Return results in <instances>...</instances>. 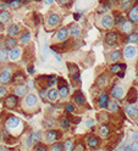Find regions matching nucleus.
Masks as SVG:
<instances>
[{
  "label": "nucleus",
  "mask_w": 138,
  "mask_h": 151,
  "mask_svg": "<svg viewBox=\"0 0 138 151\" xmlns=\"http://www.w3.org/2000/svg\"><path fill=\"white\" fill-rule=\"evenodd\" d=\"M22 5V0H10L9 1V6L11 9H18Z\"/></svg>",
  "instance_id": "38"
},
{
  "label": "nucleus",
  "mask_w": 138,
  "mask_h": 151,
  "mask_svg": "<svg viewBox=\"0 0 138 151\" xmlns=\"http://www.w3.org/2000/svg\"><path fill=\"white\" fill-rule=\"evenodd\" d=\"M6 95V89L4 87H0V98H4Z\"/></svg>",
  "instance_id": "49"
},
{
  "label": "nucleus",
  "mask_w": 138,
  "mask_h": 151,
  "mask_svg": "<svg viewBox=\"0 0 138 151\" xmlns=\"http://www.w3.org/2000/svg\"><path fill=\"white\" fill-rule=\"evenodd\" d=\"M136 82H137V84H138V74H137V77H136Z\"/></svg>",
  "instance_id": "61"
},
{
  "label": "nucleus",
  "mask_w": 138,
  "mask_h": 151,
  "mask_svg": "<svg viewBox=\"0 0 138 151\" xmlns=\"http://www.w3.org/2000/svg\"><path fill=\"white\" fill-rule=\"evenodd\" d=\"M111 95H113V98L116 99V100L124 98V89H122V87L115 86V87L111 89Z\"/></svg>",
  "instance_id": "12"
},
{
  "label": "nucleus",
  "mask_w": 138,
  "mask_h": 151,
  "mask_svg": "<svg viewBox=\"0 0 138 151\" xmlns=\"http://www.w3.org/2000/svg\"><path fill=\"white\" fill-rule=\"evenodd\" d=\"M118 42V35L117 33L115 32H109L106 35H105V43L109 45V46H115Z\"/></svg>",
  "instance_id": "4"
},
{
  "label": "nucleus",
  "mask_w": 138,
  "mask_h": 151,
  "mask_svg": "<svg viewBox=\"0 0 138 151\" xmlns=\"http://www.w3.org/2000/svg\"><path fill=\"white\" fill-rule=\"evenodd\" d=\"M60 127L62 129H69L70 128V119L69 118H62L60 122Z\"/></svg>",
  "instance_id": "42"
},
{
  "label": "nucleus",
  "mask_w": 138,
  "mask_h": 151,
  "mask_svg": "<svg viewBox=\"0 0 138 151\" xmlns=\"http://www.w3.org/2000/svg\"><path fill=\"white\" fill-rule=\"evenodd\" d=\"M22 3H23V4H28V3H31V0H23Z\"/></svg>",
  "instance_id": "58"
},
{
  "label": "nucleus",
  "mask_w": 138,
  "mask_h": 151,
  "mask_svg": "<svg viewBox=\"0 0 138 151\" xmlns=\"http://www.w3.org/2000/svg\"><path fill=\"white\" fill-rule=\"evenodd\" d=\"M99 134H100V137H102V138H108L109 134H110L109 127L106 124H102V126H100V128H99Z\"/></svg>",
  "instance_id": "31"
},
{
  "label": "nucleus",
  "mask_w": 138,
  "mask_h": 151,
  "mask_svg": "<svg viewBox=\"0 0 138 151\" xmlns=\"http://www.w3.org/2000/svg\"><path fill=\"white\" fill-rule=\"evenodd\" d=\"M58 81H59V79H58L56 76H49V77L47 78V83H48V86H49L50 88H53V87L56 86Z\"/></svg>",
  "instance_id": "34"
},
{
  "label": "nucleus",
  "mask_w": 138,
  "mask_h": 151,
  "mask_svg": "<svg viewBox=\"0 0 138 151\" xmlns=\"http://www.w3.org/2000/svg\"><path fill=\"white\" fill-rule=\"evenodd\" d=\"M125 111H126V113L130 117H132V118H136L137 116H138V110H137V107L136 106H133L132 104H130V105H127L126 107H125Z\"/></svg>",
  "instance_id": "18"
},
{
  "label": "nucleus",
  "mask_w": 138,
  "mask_h": 151,
  "mask_svg": "<svg viewBox=\"0 0 138 151\" xmlns=\"http://www.w3.org/2000/svg\"><path fill=\"white\" fill-rule=\"evenodd\" d=\"M78 146H79V147H77V150H76V151H83V145H81V144H79Z\"/></svg>",
  "instance_id": "56"
},
{
  "label": "nucleus",
  "mask_w": 138,
  "mask_h": 151,
  "mask_svg": "<svg viewBox=\"0 0 138 151\" xmlns=\"http://www.w3.org/2000/svg\"><path fill=\"white\" fill-rule=\"evenodd\" d=\"M131 150H132V151H138V141H134V143H132Z\"/></svg>",
  "instance_id": "48"
},
{
  "label": "nucleus",
  "mask_w": 138,
  "mask_h": 151,
  "mask_svg": "<svg viewBox=\"0 0 138 151\" xmlns=\"http://www.w3.org/2000/svg\"><path fill=\"white\" fill-rule=\"evenodd\" d=\"M7 34H9V37H15V35H17L18 33H20V27H18L17 24H10L9 26V28H7Z\"/></svg>",
  "instance_id": "23"
},
{
  "label": "nucleus",
  "mask_w": 138,
  "mask_h": 151,
  "mask_svg": "<svg viewBox=\"0 0 138 151\" xmlns=\"http://www.w3.org/2000/svg\"><path fill=\"white\" fill-rule=\"evenodd\" d=\"M21 56V48L20 46H16V48H14L12 50H10V54H9V58H10V60L12 61H16L20 59Z\"/></svg>",
  "instance_id": "21"
},
{
  "label": "nucleus",
  "mask_w": 138,
  "mask_h": 151,
  "mask_svg": "<svg viewBox=\"0 0 138 151\" xmlns=\"http://www.w3.org/2000/svg\"><path fill=\"white\" fill-rule=\"evenodd\" d=\"M136 54H137V49L134 48V46H132V45H127L126 48L124 49V55H125L126 59H132V58H134Z\"/></svg>",
  "instance_id": "9"
},
{
  "label": "nucleus",
  "mask_w": 138,
  "mask_h": 151,
  "mask_svg": "<svg viewBox=\"0 0 138 151\" xmlns=\"http://www.w3.org/2000/svg\"><path fill=\"white\" fill-rule=\"evenodd\" d=\"M97 151H105V150H97Z\"/></svg>",
  "instance_id": "62"
},
{
  "label": "nucleus",
  "mask_w": 138,
  "mask_h": 151,
  "mask_svg": "<svg viewBox=\"0 0 138 151\" xmlns=\"http://www.w3.org/2000/svg\"><path fill=\"white\" fill-rule=\"evenodd\" d=\"M37 101H38V98H37L33 93L28 94V95L26 96V99H25V104H26L27 106H30V107L35 106L37 105Z\"/></svg>",
  "instance_id": "11"
},
{
  "label": "nucleus",
  "mask_w": 138,
  "mask_h": 151,
  "mask_svg": "<svg viewBox=\"0 0 138 151\" xmlns=\"http://www.w3.org/2000/svg\"><path fill=\"white\" fill-rule=\"evenodd\" d=\"M87 144H88V146L89 147H92V149H95V147H98V145H99V139L97 138V137H89L88 139H87Z\"/></svg>",
  "instance_id": "28"
},
{
  "label": "nucleus",
  "mask_w": 138,
  "mask_h": 151,
  "mask_svg": "<svg viewBox=\"0 0 138 151\" xmlns=\"http://www.w3.org/2000/svg\"><path fill=\"white\" fill-rule=\"evenodd\" d=\"M128 102H131V104H133L136 100H137V93H136V90L134 89H131L130 90V93H128Z\"/></svg>",
  "instance_id": "36"
},
{
  "label": "nucleus",
  "mask_w": 138,
  "mask_h": 151,
  "mask_svg": "<svg viewBox=\"0 0 138 151\" xmlns=\"http://www.w3.org/2000/svg\"><path fill=\"white\" fill-rule=\"evenodd\" d=\"M61 21V18L58 14H50L47 18V23L49 27H56Z\"/></svg>",
  "instance_id": "6"
},
{
  "label": "nucleus",
  "mask_w": 138,
  "mask_h": 151,
  "mask_svg": "<svg viewBox=\"0 0 138 151\" xmlns=\"http://www.w3.org/2000/svg\"><path fill=\"white\" fill-rule=\"evenodd\" d=\"M78 18H79V15L78 14H75V20H78Z\"/></svg>",
  "instance_id": "59"
},
{
  "label": "nucleus",
  "mask_w": 138,
  "mask_h": 151,
  "mask_svg": "<svg viewBox=\"0 0 138 151\" xmlns=\"http://www.w3.org/2000/svg\"><path fill=\"white\" fill-rule=\"evenodd\" d=\"M73 101H75L76 105L82 106V105H85L86 98H85V95L81 91H77V93H75V95H73Z\"/></svg>",
  "instance_id": "15"
},
{
  "label": "nucleus",
  "mask_w": 138,
  "mask_h": 151,
  "mask_svg": "<svg viewBox=\"0 0 138 151\" xmlns=\"http://www.w3.org/2000/svg\"><path fill=\"white\" fill-rule=\"evenodd\" d=\"M134 29V27H133V22L130 21V20H126V22L121 26V31L124 33H128V34H131Z\"/></svg>",
  "instance_id": "16"
},
{
  "label": "nucleus",
  "mask_w": 138,
  "mask_h": 151,
  "mask_svg": "<svg viewBox=\"0 0 138 151\" xmlns=\"http://www.w3.org/2000/svg\"><path fill=\"white\" fill-rule=\"evenodd\" d=\"M70 34L73 37H78L81 34V27L78 24H72L70 28Z\"/></svg>",
  "instance_id": "32"
},
{
  "label": "nucleus",
  "mask_w": 138,
  "mask_h": 151,
  "mask_svg": "<svg viewBox=\"0 0 138 151\" xmlns=\"http://www.w3.org/2000/svg\"><path fill=\"white\" fill-rule=\"evenodd\" d=\"M54 54H55V58H56V60L60 62V61H61V56H60L59 54H56V52H54Z\"/></svg>",
  "instance_id": "54"
},
{
  "label": "nucleus",
  "mask_w": 138,
  "mask_h": 151,
  "mask_svg": "<svg viewBox=\"0 0 138 151\" xmlns=\"http://www.w3.org/2000/svg\"><path fill=\"white\" fill-rule=\"evenodd\" d=\"M15 94L17 96H23L27 94V87L23 86V84H20V86H17L15 88Z\"/></svg>",
  "instance_id": "29"
},
{
  "label": "nucleus",
  "mask_w": 138,
  "mask_h": 151,
  "mask_svg": "<svg viewBox=\"0 0 138 151\" xmlns=\"http://www.w3.org/2000/svg\"><path fill=\"white\" fill-rule=\"evenodd\" d=\"M58 138H59V132L54 130V129L49 130L48 133L45 134V139H47V141H48V143H54V141L56 140Z\"/></svg>",
  "instance_id": "20"
},
{
  "label": "nucleus",
  "mask_w": 138,
  "mask_h": 151,
  "mask_svg": "<svg viewBox=\"0 0 138 151\" xmlns=\"http://www.w3.org/2000/svg\"><path fill=\"white\" fill-rule=\"evenodd\" d=\"M9 54L10 52H7V49H0V61H6Z\"/></svg>",
  "instance_id": "41"
},
{
  "label": "nucleus",
  "mask_w": 138,
  "mask_h": 151,
  "mask_svg": "<svg viewBox=\"0 0 138 151\" xmlns=\"http://www.w3.org/2000/svg\"><path fill=\"white\" fill-rule=\"evenodd\" d=\"M35 1H40V0H35Z\"/></svg>",
  "instance_id": "64"
},
{
  "label": "nucleus",
  "mask_w": 138,
  "mask_h": 151,
  "mask_svg": "<svg viewBox=\"0 0 138 151\" xmlns=\"http://www.w3.org/2000/svg\"><path fill=\"white\" fill-rule=\"evenodd\" d=\"M109 104H110V101H109V95L108 94L106 93L100 94V96L98 99V105L102 109H106L109 106Z\"/></svg>",
  "instance_id": "8"
},
{
  "label": "nucleus",
  "mask_w": 138,
  "mask_h": 151,
  "mask_svg": "<svg viewBox=\"0 0 138 151\" xmlns=\"http://www.w3.org/2000/svg\"><path fill=\"white\" fill-rule=\"evenodd\" d=\"M132 3L133 0H121V7L124 10H128V9L132 7Z\"/></svg>",
  "instance_id": "37"
},
{
  "label": "nucleus",
  "mask_w": 138,
  "mask_h": 151,
  "mask_svg": "<svg viewBox=\"0 0 138 151\" xmlns=\"http://www.w3.org/2000/svg\"><path fill=\"white\" fill-rule=\"evenodd\" d=\"M10 20H11V15L9 14L7 11H5V10L0 11V22H1L3 24L9 23V22H10Z\"/></svg>",
  "instance_id": "24"
},
{
  "label": "nucleus",
  "mask_w": 138,
  "mask_h": 151,
  "mask_svg": "<svg viewBox=\"0 0 138 151\" xmlns=\"http://www.w3.org/2000/svg\"><path fill=\"white\" fill-rule=\"evenodd\" d=\"M44 3L47 4V5H51L54 3V0H44Z\"/></svg>",
  "instance_id": "53"
},
{
  "label": "nucleus",
  "mask_w": 138,
  "mask_h": 151,
  "mask_svg": "<svg viewBox=\"0 0 138 151\" xmlns=\"http://www.w3.org/2000/svg\"><path fill=\"white\" fill-rule=\"evenodd\" d=\"M17 104H18V98H17L16 94H15V95H14V94H12V95H9L4 100V105H5L6 109H14V107H16Z\"/></svg>",
  "instance_id": "2"
},
{
  "label": "nucleus",
  "mask_w": 138,
  "mask_h": 151,
  "mask_svg": "<svg viewBox=\"0 0 138 151\" xmlns=\"http://www.w3.org/2000/svg\"><path fill=\"white\" fill-rule=\"evenodd\" d=\"M65 110H66V112H69V113H72L73 111H75V106H73L72 104H67V105L65 106Z\"/></svg>",
  "instance_id": "46"
},
{
  "label": "nucleus",
  "mask_w": 138,
  "mask_h": 151,
  "mask_svg": "<svg viewBox=\"0 0 138 151\" xmlns=\"http://www.w3.org/2000/svg\"><path fill=\"white\" fill-rule=\"evenodd\" d=\"M3 29H4V28H3V23H1V22H0V32H1Z\"/></svg>",
  "instance_id": "60"
},
{
  "label": "nucleus",
  "mask_w": 138,
  "mask_h": 151,
  "mask_svg": "<svg viewBox=\"0 0 138 151\" xmlns=\"http://www.w3.org/2000/svg\"><path fill=\"white\" fill-rule=\"evenodd\" d=\"M64 149H65V151H73V143L71 140H66L64 143Z\"/></svg>",
  "instance_id": "43"
},
{
  "label": "nucleus",
  "mask_w": 138,
  "mask_h": 151,
  "mask_svg": "<svg viewBox=\"0 0 138 151\" xmlns=\"http://www.w3.org/2000/svg\"><path fill=\"white\" fill-rule=\"evenodd\" d=\"M67 67H69L71 79L75 83H78L79 82V70H78V67L75 63H67Z\"/></svg>",
  "instance_id": "1"
},
{
  "label": "nucleus",
  "mask_w": 138,
  "mask_h": 151,
  "mask_svg": "<svg viewBox=\"0 0 138 151\" xmlns=\"http://www.w3.org/2000/svg\"><path fill=\"white\" fill-rule=\"evenodd\" d=\"M12 79H14V83H15V84H17V86H20V84H23V83H25L26 77L23 76V73L18 72V73H16V74L14 76Z\"/></svg>",
  "instance_id": "27"
},
{
  "label": "nucleus",
  "mask_w": 138,
  "mask_h": 151,
  "mask_svg": "<svg viewBox=\"0 0 138 151\" xmlns=\"http://www.w3.org/2000/svg\"><path fill=\"white\" fill-rule=\"evenodd\" d=\"M109 59H110V61L111 62H117L118 60L121 59V52L118 51V50H115V51H111L109 54Z\"/></svg>",
  "instance_id": "30"
},
{
  "label": "nucleus",
  "mask_w": 138,
  "mask_h": 151,
  "mask_svg": "<svg viewBox=\"0 0 138 151\" xmlns=\"http://www.w3.org/2000/svg\"><path fill=\"white\" fill-rule=\"evenodd\" d=\"M43 124L45 128H53L55 126V119L53 118H45L44 122H43Z\"/></svg>",
  "instance_id": "39"
},
{
  "label": "nucleus",
  "mask_w": 138,
  "mask_h": 151,
  "mask_svg": "<svg viewBox=\"0 0 138 151\" xmlns=\"http://www.w3.org/2000/svg\"><path fill=\"white\" fill-rule=\"evenodd\" d=\"M35 151H48V149H47V146H44V145H39L38 147H37Z\"/></svg>",
  "instance_id": "50"
},
{
  "label": "nucleus",
  "mask_w": 138,
  "mask_h": 151,
  "mask_svg": "<svg viewBox=\"0 0 138 151\" xmlns=\"http://www.w3.org/2000/svg\"><path fill=\"white\" fill-rule=\"evenodd\" d=\"M0 151H7L6 147H3V146H0Z\"/></svg>",
  "instance_id": "57"
},
{
  "label": "nucleus",
  "mask_w": 138,
  "mask_h": 151,
  "mask_svg": "<svg viewBox=\"0 0 138 151\" xmlns=\"http://www.w3.org/2000/svg\"><path fill=\"white\" fill-rule=\"evenodd\" d=\"M31 40V34L30 32H23L20 37V43L21 44H27V43H30Z\"/></svg>",
  "instance_id": "33"
},
{
  "label": "nucleus",
  "mask_w": 138,
  "mask_h": 151,
  "mask_svg": "<svg viewBox=\"0 0 138 151\" xmlns=\"http://www.w3.org/2000/svg\"><path fill=\"white\" fill-rule=\"evenodd\" d=\"M93 124H94V121H93V119H89V121H87V123H86V126H87V127H92Z\"/></svg>",
  "instance_id": "52"
},
{
  "label": "nucleus",
  "mask_w": 138,
  "mask_h": 151,
  "mask_svg": "<svg viewBox=\"0 0 138 151\" xmlns=\"http://www.w3.org/2000/svg\"><path fill=\"white\" fill-rule=\"evenodd\" d=\"M67 37H69V29L66 27H62L61 29H59L58 33H56V39L59 42H66Z\"/></svg>",
  "instance_id": "10"
},
{
  "label": "nucleus",
  "mask_w": 138,
  "mask_h": 151,
  "mask_svg": "<svg viewBox=\"0 0 138 151\" xmlns=\"http://www.w3.org/2000/svg\"><path fill=\"white\" fill-rule=\"evenodd\" d=\"M125 22H126V20H125V17H124L122 15H117V16L115 17V24H116V26L121 27Z\"/></svg>",
  "instance_id": "40"
},
{
  "label": "nucleus",
  "mask_w": 138,
  "mask_h": 151,
  "mask_svg": "<svg viewBox=\"0 0 138 151\" xmlns=\"http://www.w3.org/2000/svg\"><path fill=\"white\" fill-rule=\"evenodd\" d=\"M5 124L7 128H16L18 124H20V119H18V117H16V116H10L6 119Z\"/></svg>",
  "instance_id": "14"
},
{
  "label": "nucleus",
  "mask_w": 138,
  "mask_h": 151,
  "mask_svg": "<svg viewBox=\"0 0 138 151\" xmlns=\"http://www.w3.org/2000/svg\"><path fill=\"white\" fill-rule=\"evenodd\" d=\"M0 140H1V134H0Z\"/></svg>",
  "instance_id": "63"
},
{
  "label": "nucleus",
  "mask_w": 138,
  "mask_h": 151,
  "mask_svg": "<svg viewBox=\"0 0 138 151\" xmlns=\"http://www.w3.org/2000/svg\"><path fill=\"white\" fill-rule=\"evenodd\" d=\"M127 43H131V44H134V43H138V34L137 33H131L128 34L127 37Z\"/></svg>",
  "instance_id": "35"
},
{
  "label": "nucleus",
  "mask_w": 138,
  "mask_h": 151,
  "mask_svg": "<svg viewBox=\"0 0 138 151\" xmlns=\"http://www.w3.org/2000/svg\"><path fill=\"white\" fill-rule=\"evenodd\" d=\"M59 90H56V89H50V90H48L47 91V98L50 100V101H56L58 100V98H59Z\"/></svg>",
  "instance_id": "25"
},
{
  "label": "nucleus",
  "mask_w": 138,
  "mask_h": 151,
  "mask_svg": "<svg viewBox=\"0 0 138 151\" xmlns=\"http://www.w3.org/2000/svg\"><path fill=\"white\" fill-rule=\"evenodd\" d=\"M28 72L30 73H34V67H33V66H30V67H28Z\"/></svg>",
  "instance_id": "55"
},
{
  "label": "nucleus",
  "mask_w": 138,
  "mask_h": 151,
  "mask_svg": "<svg viewBox=\"0 0 138 151\" xmlns=\"http://www.w3.org/2000/svg\"><path fill=\"white\" fill-rule=\"evenodd\" d=\"M56 1L59 3V5H61V6H66V5H69L72 0H56Z\"/></svg>",
  "instance_id": "47"
},
{
  "label": "nucleus",
  "mask_w": 138,
  "mask_h": 151,
  "mask_svg": "<svg viewBox=\"0 0 138 151\" xmlns=\"http://www.w3.org/2000/svg\"><path fill=\"white\" fill-rule=\"evenodd\" d=\"M125 68H126V65H124V63H114V65H111V67H110V72L111 73H120Z\"/></svg>",
  "instance_id": "26"
},
{
  "label": "nucleus",
  "mask_w": 138,
  "mask_h": 151,
  "mask_svg": "<svg viewBox=\"0 0 138 151\" xmlns=\"http://www.w3.org/2000/svg\"><path fill=\"white\" fill-rule=\"evenodd\" d=\"M108 107H109V110L111 111V112H115V111H117V110H118V105H117L116 102H110Z\"/></svg>",
  "instance_id": "45"
},
{
  "label": "nucleus",
  "mask_w": 138,
  "mask_h": 151,
  "mask_svg": "<svg viewBox=\"0 0 138 151\" xmlns=\"http://www.w3.org/2000/svg\"><path fill=\"white\" fill-rule=\"evenodd\" d=\"M39 95H40L42 99H45V98H47V93H45L44 90H40V91H39Z\"/></svg>",
  "instance_id": "51"
},
{
  "label": "nucleus",
  "mask_w": 138,
  "mask_h": 151,
  "mask_svg": "<svg viewBox=\"0 0 138 151\" xmlns=\"http://www.w3.org/2000/svg\"><path fill=\"white\" fill-rule=\"evenodd\" d=\"M16 44H17V40L15 39V37H9L4 42V46L7 50H12L14 48H16Z\"/></svg>",
  "instance_id": "17"
},
{
  "label": "nucleus",
  "mask_w": 138,
  "mask_h": 151,
  "mask_svg": "<svg viewBox=\"0 0 138 151\" xmlns=\"http://www.w3.org/2000/svg\"><path fill=\"white\" fill-rule=\"evenodd\" d=\"M42 139V134L40 132H35V133H32L28 138H27V146H33L35 144H38Z\"/></svg>",
  "instance_id": "3"
},
{
  "label": "nucleus",
  "mask_w": 138,
  "mask_h": 151,
  "mask_svg": "<svg viewBox=\"0 0 138 151\" xmlns=\"http://www.w3.org/2000/svg\"><path fill=\"white\" fill-rule=\"evenodd\" d=\"M11 81H12V73H11V71L9 68L4 70L1 73H0V82H1L3 84L10 83Z\"/></svg>",
  "instance_id": "7"
},
{
  "label": "nucleus",
  "mask_w": 138,
  "mask_h": 151,
  "mask_svg": "<svg viewBox=\"0 0 138 151\" xmlns=\"http://www.w3.org/2000/svg\"><path fill=\"white\" fill-rule=\"evenodd\" d=\"M114 24H115V18H114L111 15H105V16H103V18H102V26H103L104 28L109 29V28H111Z\"/></svg>",
  "instance_id": "5"
},
{
  "label": "nucleus",
  "mask_w": 138,
  "mask_h": 151,
  "mask_svg": "<svg viewBox=\"0 0 138 151\" xmlns=\"http://www.w3.org/2000/svg\"><path fill=\"white\" fill-rule=\"evenodd\" d=\"M128 18H130V21H132L133 23L138 22V5L131 7L130 12H128Z\"/></svg>",
  "instance_id": "13"
},
{
  "label": "nucleus",
  "mask_w": 138,
  "mask_h": 151,
  "mask_svg": "<svg viewBox=\"0 0 138 151\" xmlns=\"http://www.w3.org/2000/svg\"><path fill=\"white\" fill-rule=\"evenodd\" d=\"M65 149H64V144L61 143H56L53 145V151H64Z\"/></svg>",
  "instance_id": "44"
},
{
  "label": "nucleus",
  "mask_w": 138,
  "mask_h": 151,
  "mask_svg": "<svg viewBox=\"0 0 138 151\" xmlns=\"http://www.w3.org/2000/svg\"><path fill=\"white\" fill-rule=\"evenodd\" d=\"M69 87L66 86V83L65 81H61V84L59 86V94H60V96L61 98H66L69 95Z\"/></svg>",
  "instance_id": "22"
},
{
  "label": "nucleus",
  "mask_w": 138,
  "mask_h": 151,
  "mask_svg": "<svg viewBox=\"0 0 138 151\" xmlns=\"http://www.w3.org/2000/svg\"><path fill=\"white\" fill-rule=\"evenodd\" d=\"M108 83H109V78H108V76L105 73L100 74L98 77V79H97V84H98L99 88H105L108 86Z\"/></svg>",
  "instance_id": "19"
}]
</instances>
